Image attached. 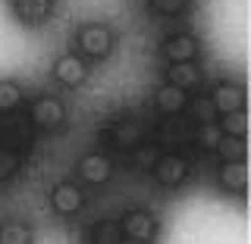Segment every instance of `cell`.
I'll list each match as a JSON object with an SVG mask.
<instances>
[{"instance_id": "6da1fadb", "label": "cell", "mask_w": 251, "mask_h": 244, "mask_svg": "<svg viewBox=\"0 0 251 244\" xmlns=\"http://www.w3.org/2000/svg\"><path fill=\"white\" fill-rule=\"evenodd\" d=\"M116 38L113 31H110V25H104V22H85L82 28L75 31V47H78V57H88V60H104L110 57V50H113Z\"/></svg>"}, {"instance_id": "7a4b0ae2", "label": "cell", "mask_w": 251, "mask_h": 244, "mask_svg": "<svg viewBox=\"0 0 251 244\" xmlns=\"http://www.w3.org/2000/svg\"><path fill=\"white\" fill-rule=\"evenodd\" d=\"M151 172H154V182L157 185L176 188V185H182L185 176H188V160H185L182 154H160V156H157V163L151 166Z\"/></svg>"}, {"instance_id": "3957f363", "label": "cell", "mask_w": 251, "mask_h": 244, "mask_svg": "<svg viewBox=\"0 0 251 244\" xmlns=\"http://www.w3.org/2000/svg\"><path fill=\"white\" fill-rule=\"evenodd\" d=\"M28 119H31V125H38V129L53 132L66 119V107H63L57 97H38L28 110Z\"/></svg>"}, {"instance_id": "277c9868", "label": "cell", "mask_w": 251, "mask_h": 244, "mask_svg": "<svg viewBox=\"0 0 251 244\" xmlns=\"http://www.w3.org/2000/svg\"><path fill=\"white\" fill-rule=\"evenodd\" d=\"M120 232L126 235L129 241H138V244H151L154 235H157V219L145 210H132V213L123 216L120 222Z\"/></svg>"}, {"instance_id": "5b68a950", "label": "cell", "mask_w": 251, "mask_h": 244, "mask_svg": "<svg viewBox=\"0 0 251 244\" xmlns=\"http://www.w3.org/2000/svg\"><path fill=\"white\" fill-rule=\"evenodd\" d=\"M85 78H88V63L78 53H63L53 63V82H60L63 88H78Z\"/></svg>"}, {"instance_id": "8992f818", "label": "cell", "mask_w": 251, "mask_h": 244, "mask_svg": "<svg viewBox=\"0 0 251 244\" xmlns=\"http://www.w3.org/2000/svg\"><path fill=\"white\" fill-rule=\"evenodd\" d=\"M75 172L85 185H104L113 176V160L104 154H85L82 160L75 163Z\"/></svg>"}, {"instance_id": "52a82bcc", "label": "cell", "mask_w": 251, "mask_h": 244, "mask_svg": "<svg viewBox=\"0 0 251 244\" xmlns=\"http://www.w3.org/2000/svg\"><path fill=\"white\" fill-rule=\"evenodd\" d=\"M207 97H210V104H214L217 116L242 113V107H245V91H242L239 85H232V82H217Z\"/></svg>"}, {"instance_id": "ba28073f", "label": "cell", "mask_w": 251, "mask_h": 244, "mask_svg": "<svg viewBox=\"0 0 251 244\" xmlns=\"http://www.w3.org/2000/svg\"><path fill=\"white\" fill-rule=\"evenodd\" d=\"M107 135L113 141V147H120V151H135L138 144H145V125L138 119H116L107 129Z\"/></svg>"}, {"instance_id": "9c48e42d", "label": "cell", "mask_w": 251, "mask_h": 244, "mask_svg": "<svg viewBox=\"0 0 251 244\" xmlns=\"http://www.w3.org/2000/svg\"><path fill=\"white\" fill-rule=\"evenodd\" d=\"M50 207L57 210L60 216H73L85 207V191L73 182H60V185H53V191H50Z\"/></svg>"}, {"instance_id": "30bf717a", "label": "cell", "mask_w": 251, "mask_h": 244, "mask_svg": "<svg viewBox=\"0 0 251 244\" xmlns=\"http://www.w3.org/2000/svg\"><path fill=\"white\" fill-rule=\"evenodd\" d=\"M160 53L170 60V66H176V63H192L195 57H198V38L185 35V31L170 35L167 41L160 44Z\"/></svg>"}, {"instance_id": "8fae6325", "label": "cell", "mask_w": 251, "mask_h": 244, "mask_svg": "<svg viewBox=\"0 0 251 244\" xmlns=\"http://www.w3.org/2000/svg\"><path fill=\"white\" fill-rule=\"evenodd\" d=\"M13 13L25 25H41V22L50 19L53 0H13Z\"/></svg>"}, {"instance_id": "7c38bea8", "label": "cell", "mask_w": 251, "mask_h": 244, "mask_svg": "<svg viewBox=\"0 0 251 244\" xmlns=\"http://www.w3.org/2000/svg\"><path fill=\"white\" fill-rule=\"evenodd\" d=\"M154 107H157V113H163V116H176L188 107V94L173 88V85H160V88L154 91Z\"/></svg>"}, {"instance_id": "4fadbf2b", "label": "cell", "mask_w": 251, "mask_h": 244, "mask_svg": "<svg viewBox=\"0 0 251 244\" xmlns=\"http://www.w3.org/2000/svg\"><path fill=\"white\" fill-rule=\"evenodd\" d=\"M198 82H201V72H198L195 63H176V66L167 69V85H173V88H179V91L198 88Z\"/></svg>"}, {"instance_id": "5bb4252c", "label": "cell", "mask_w": 251, "mask_h": 244, "mask_svg": "<svg viewBox=\"0 0 251 244\" xmlns=\"http://www.w3.org/2000/svg\"><path fill=\"white\" fill-rule=\"evenodd\" d=\"M220 185L232 194H245L248 191V166L245 163H226L220 169Z\"/></svg>"}, {"instance_id": "9a60e30c", "label": "cell", "mask_w": 251, "mask_h": 244, "mask_svg": "<svg viewBox=\"0 0 251 244\" xmlns=\"http://www.w3.org/2000/svg\"><path fill=\"white\" fill-rule=\"evenodd\" d=\"M0 244H35V232L22 219H6L0 225Z\"/></svg>"}, {"instance_id": "2e32d148", "label": "cell", "mask_w": 251, "mask_h": 244, "mask_svg": "<svg viewBox=\"0 0 251 244\" xmlns=\"http://www.w3.org/2000/svg\"><path fill=\"white\" fill-rule=\"evenodd\" d=\"M25 138H28V132H25V122H22V119H16V116L0 119V147H6V144H22Z\"/></svg>"}, {"instance_id": "e0dca14e", "label": "cell", "mask_w": 251, "mask_h": 244, "mask_svg": "<svg viewBox=\"0 0 251 244\" xmlns=\"http://www.w3.org/2000/svg\"><path fill=\"white\" fill-rule=\"evenodd\" d=\"M214 151L223 156L226 163H245V154H248V147H245V141L242 138H220V144L214 147Z\"/></svg>"}, {"instance_id": "ac0fdd59", "label": "cell", "mask_w": 251, "mask_h": 244, "mask_svg": "<svg viewBox=\"0 0 251 244\" xmlns=\"http://www.w3.org/2000/svg\"><path fill=\"white\" fill-rule=\"evenodd\" d=\"M19 104H22V88L10 78H3L0 82V113L10 116L13 110H19Z\"/></svg>"}, {"instance_id": "d6986e66", "label": "cell", "mask_w": 251, "mask_h": 244, "mask_svg": "<svg viewBox=\"0 0 251 244\" xmlns=\"http://www.w3.org/2000/svg\"><path fill=\"white\" fill-rule=\"evenodd\" d=\"M220 132H223L226 138H245V135H248V116H245V113H229V116H223Z\"/></svg>"}, {"instance_id": "ffe728a7", "label": "cell", "mask_w": 251, "mask_h": 244, "mask_svg": "<svg viewBox=\"0 0 251 244\" xmlns=\"http://www.w3.org/2000/svg\"><path fill=\"white\" fill-rule=\"evenodd\" d=\"M91 244H120L123 241V232H120V222H100L91 229Z\"/></svg>"}, {"instance_id": "44dd1931", "label": "cell", "mask_w": 251, "mask_h": 244, "mask_svg": "<svg viewBox=\"0 0 251 244\" xmlns=\"http://www.w3.org/2000/svg\"><path fill=\"white\" fill-rule=\"evenodd\" d=\"M19 163L22 156L16 147H0V182H6V178H13L16 172H19Z\"/></svg>"}, {"instance_id": "7402d4cb", "label": "cell", "mask_w": 251, "mask_h": 244, "mask_svg": "<svg viewBox=\"0 0 251 244\" xmlns=\"http://www.w3.org/2000/svg\"><path fill=\"white\" fill-rule=\"evenodd\" d=\"M157 156H160L157 144H138L135 151H132V163H135L138 169H151L154 163H157Z\"/></svg>"}, {"instance_id": "603a6c76", "label": "cell", "mask_w": 251, "mask_h": 244, "mask_svg": "<svg viewBox=\"0 0 251 244\" xmlns=\"http://www.w3.org/2000/svg\"><path fill=\"white\" fill-rule=\"evenodd\" d=\"M192 116H195V122H201V125L214 122L217 110H214V104H210V97H198V100H195V104H192Z\"/></svg>"}, {"instance_id": "cb8c5ba5", "label": "cell", "mask_w": 251, "mask_h": 244, "mask_svg": "<svg viewBox=\"0 0 251 244\" xmlns=\"http://www.w3.org/2000/svg\"><path fill=\"white\" fill-rule=\"evenodd\" d=\"M220 138H223V132H220L217 122H207V125H201V129H198V144L201 147H217Z\"/></svg>"}, {"instance_id": "d4e9b609", "label": "cell", "mask_w": 251, "mask_h": 244, "mask_svg": "<svg viewBox=\"0 0 251 244\" xmlns=\"http://www.w3.org/2000/svg\"><path fill=\"white\" fill-rule=\"evenodd\" d=\"M151 6H154V13H160V16H179L188 6V0H151Z\"/></svg>"}, {"instance_id": "484cf974", "label": "cell", "mask_w": 251, "mask_h": 244, "mask_svg": "<svg viewBox=\"0 0 251 244\" xmlns=\"http://www.w3.org/2000/svg\"><path fill=\"white\" fill-rule=\"evenodd\" d=\"M120 244H138V241H129V238H123V241H120Z\"/></svg>"}]
</instances>
